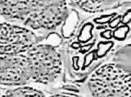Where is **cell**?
Segmentation results:
<instances>
[{"label": "cell", "instance_id": "5b68a950", "mask_svg": "<svg viewBox=\"0 0 131 97\" xmlns=\"http://www.w3.org/2000/svg\"><path fill=\"white\" fill-rule=\"evenodd\" d=\"M28 83L23 52L0 56V84L19 87Z\"/></svg>", "mask_w": 131, "mask_h": 97}, {"label": "cell", "instance_id": "7a4b0ae2", "mask_svg": "<svg viewBox=\"0 0 131 97\" xmlns=\"http://www.w3.org/2000/svg\"><path fill=\"white\" fill-rule=\"evenodd\" d=\"M23 56L28 82L51 84L62 73L61 53L50 44H36L23 52Z\"/></svg>", "mask_w": 131, "mask_h": 97}, {"label": "cell", "instance_id": "3957f363", "mask_svg": "<svg viewBox=\"0 0 131 97\" xmlns=\"http://www.w3.org/2000/svg\"><path fill=\"white\" fill-rule=\"evenodd\" d=\"M93 96H131V70L116 63L102 64L88 80Z\"/></svg>", "mask_w": 131, "mask_h": 97}, {"label": "cell", "instance_id": "277c9868", "mask_svg": "<svg viewBox=\"0 0 131 97\" xmlns=\"http://www.w3.org/2000/svg\"><path fill=\"white\" fill-rule=\"evenodd\" d=\"M39 42L38 36L28 28L0 22V56L22 53Z\"/></svg>", "mask_w": 131, "mask_h": 97}, {"label": "cell", "instance_id": "6da1fadb", "mask_svg": "<svg viewBox=\"0 0 131 97\" xmlns=\"http://www.w3.org/2000/svg\"><path fill=\"white\" fill-rule=\"evenodd\" d=\"M67 14V0H0V17L34 30L56 29Z\"/></svg>", "mask_w": 131, "mask_h": 97}, {"label": "cell", "instance_id": "8992f818", "mask_svg": "<svg viewBox=\"0 0 131 97\" xmlns=\"http://www.w3.org/2000/svg\"><path fill=\"white\" fill-rule=\"evenodd\" d=\"M81 10L90 13H96L109 10L119 4L121 0H72Z\"/></svg>", "mask_w": 131, "mask_h": 97}, {"label": "cell", "instance_id": "52a82bcc", "mask_svg": "<svg viewBox=\"0 0 131 97\" xmlns=\"http://www.w3.org/2000/svg\"><path fill=\"white\" fill-rule=\"evenodd\" d=\"M3 96H44V94L35 88L19 86V87L12 90H7L3 94Z\"/></svg>", "mask_w": 131, "mask_h": 97}]
</instances>
